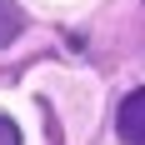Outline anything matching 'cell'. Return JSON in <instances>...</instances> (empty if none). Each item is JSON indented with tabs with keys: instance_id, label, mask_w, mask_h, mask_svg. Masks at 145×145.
Here are the masks:
<instances>
[{
	"instance_id": "1",
	"label": "cell",
	"mask_w": 145,
	"mask_h": 145,
	"mask_svg": "<svg viewBox=\"0 0 145 145\" xmlns=\"http://www.w3.org/2000/svg\"><path fill=\"white\" fill-rule=\"evenodd\" d=\"M115 130L125 145H145V90H135V95H125L115 110Z\"/></svg>"
},
{
	"instance_id": "2",
	"label": "cell",
	"mask_w": 145,
	"mask_h": 145,
	"mask_svg": "<svg viewBox=\"0 0 145 145\" xmlns=\"http://www.w3.org/2000/svg\"><path fill=\"white\" fill-rule=\"evenodd\" d=\"M20 30H25V15L15 10L10 0H0V45H10L15 35H20Z\"/></svg>"
},
{
	"instance_id": "3",
	"label": "cell",
	"mask_w": 145,
	"mask_h": 145,
	"mask_svg": "<svg viewBox=\"0 0 145 145\" xmlns=\"http://www.w3.org/2000/svg\"><path fill=\"white\" fill-rule=\"evenodd\" d=\"M0 145H20V125H15L5 110H0Z\"/></svg>"
}]
</instances>
